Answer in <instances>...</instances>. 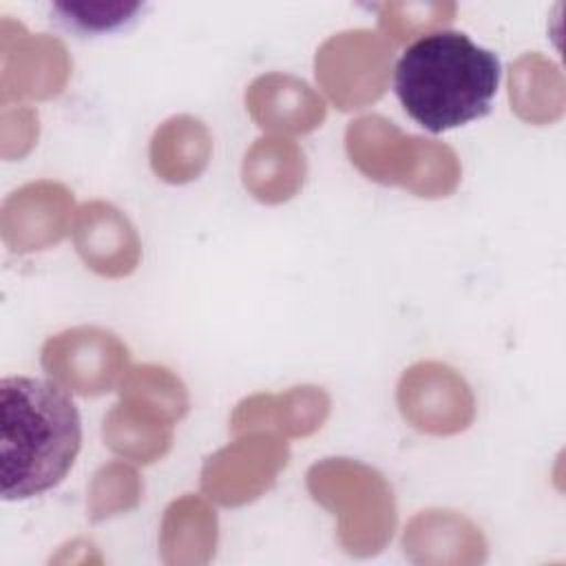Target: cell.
Here are the masks:
<instances>
[{"label":"cell","instance_id":"cell-1","mask_svg":"<svg viewBox=\"0 0 566 566\" xmlns=\"http://www.w3.org/2000/svg\"><path fill=\"white\" fill-rule=\"evenodd\" d=\"M0 480L4 500H27L57 486L82 447V420L60 385L31 376L0 382Z\"/></svg>","mask_w":566,"mask_h":566},{"label":"cell","instance_id":"cell-5","mask_svg":"<svg viewBox=\"0 0 566 566\" xmlns=\"http://www.w3.org/2000/svg\"><path fill=\"white\" fill-rule=\"evenodd\" d=\"M139 7V2H57L55 11L64 24L84 33H99L126 24Z\"/></svg>","mask_w":566,"mask_h":566},{"label":"cell","instance_id":"cell-2","mask_svg":"<svg viewBox=\"0 0 566 566\" xmlns=\"http://www.w3.org/2000/svg\"><path fill=\"white\" fill-rule=\"evenodd\" d=\"M502 77L500 57L460 31H431L409 44L394 69L405 113L429 133L484 117Z\"/></svg>","mask_w":566,"mask_h":566},{"label":"cell","instance_id":"cell-3","mask_svg":"<svg viewBox=\"0 0 566 566\" xmlns=\"http://www.w3.org/2000/svg\"><path fill=\"white\" fill-rule=\"evenodd\" d=\"M97 329L66 332L55 340H49L42 352L46 371L62 382L75 385L77 391H99L106 371L115 365L113 343Z\"/></svg>","mask_w":566,"mask_h":566},{"label":"cell","instance_id":"cell-4","mask_svg":"<svg viewBox=\"0 0 566 566\" xmlns=\"http://www.w3.org/2000/svg\"><path fill=\"white\" fill-rule=\"evenodd\" d=\"M57 186L33 184L9 195L2 208V234L11 250H33L57 237Z\"/></svg>","mask_w":566,"mask_h":566}]
</instances>
